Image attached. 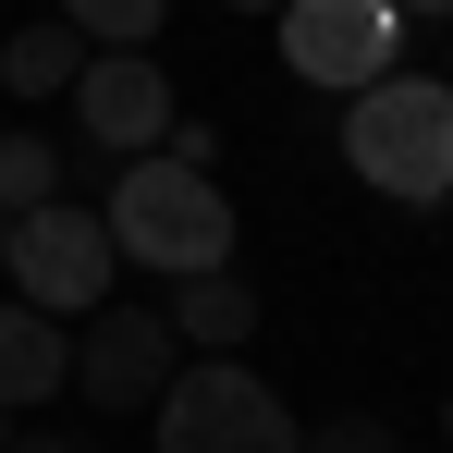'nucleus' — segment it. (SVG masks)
I'll return each mask as SVG.
<instances>
[{
    "mask_svg": "<svg viewBox=\"0 0 453 453\" xmlns=\"http://www.w3.org/2000/svg\"><path fill=\"white\" fill-rule=\"evenodd\" d=\"M98 233H111V257H135L159 282L233 270V196H221V172H184V159H123Z\"/></svg>",
    "mask_w": 453,
    "mask_h": 453,
    "instance_id": "f257e3e1",
    "label": "nucleus"
},
{
    "mask_svg": "<svg viewBox=\"0 0 453 453\" xmlns=\"http://www.w3.org/2000/svg\"><path fill=\"white\" fill-rule=\"evenodd\" d=\"M343 172L392 196V209H441L453 196V74H380L368 98H343Z\"/></svg>",
    "mask_w": 453,
    "mask_h": 453,
    "instance_id": "f03ea898",
    "label": "nucleus"
},
{
    "mask_svg": "<svg viewBox=\"0 0 453 453\" xmlns=\"http://www.w3.org/2000/svg\"><path fill=\"white\" fill-rule=\"evenodd\" d=\"M148 441L159 453H306V429H295V404L245 368V356H196V368H172V392L148 404Z\"/></svg>",
    "mask_w": 453,
    "mask_h": 453,
    "instance_id": "7ed1b4c3",
    "label": "nucleus"
},
{
    "mask_svg": "<svg viewBox=\"0 0 453 453\" xmlns=\"http://www.w3.org/2000/svg\"><path fill=\"white\" fill-rule=\"evenodd\" d=\"M0 270H12V306H37V319H62V331H86V319L111 306V282H123V257H111V233H98L86 196L25 209L12 245H0Z\"/></svg>",
    "mask_w": 453,
    "mask_h": 453,
    "instance_id": "20e7f679",
    "label": "nucleus"
},
{
    "mask_svg": "<svg viewBox=\"0 0 453 453\" xmlns=\"http://www.w3.org/2000/svg\"><path fill=\"white\" fill-rule=\"evenodd\" d=\"M282 62L319 98H368L380 74H404V12L392 0H295L282 12Z\"/></svg>",
    "mask_w": 453,
    "mask_h": 453,
    "instance_id": "39448f33",
    "label": "nucleus"
},
{
    "mask_svg": "<svg viewBox=\"0 0 453 453\" xmlns=\"http://www.w3.org/2000/svg\"><path fill=\"white\" fill-rule=\"evenodd\" d=\"M172 368H184V343L159 331V306H123V295H111L74 331V392H86V404H159Z\"/></svg>",
    "mask_w": 453,
    "mask_h": 453,
    "instance_id": "423d86ee",
    "label": "nucleus"
},
{
    "mask_svg": "<svg viewBox=\"0 0 453 453\" xmlns=\"http://www.w3.org/2000/svg\"><path fill=\"white\" fill-rule=\"evenodd\" d=\"M74 135L98 159H159V135H172V74H159V62H86Z\"/></svg>",
    "mask_w": 453,
    "mask_h": 453,
    "instance_id": "0eeeda50",
    "label": "nucleus"
},
{
    "mask_svg": "<svg viewBox=\"0 0 453 453\" xmlns=\"http://www.w3.org/2000/svg\"><path fill=\"white\" fill-rule=\"evenodd\" d=\"M50 392H74V331L0 295V417L12 404H50Z\"/></svg>",
    "mask_w": 453,
    "mask_h": 453,
    "instance_id": "6e6552de",
    "label": "nucleus"
},
{
    "mask_svg": "<svg viewBox=\"0 0 453 453\" xmlns=\"http://www.w3.org/2000/svg\"><path fill=\"white\" fill-rule=\"evenodd\" d=\"M159 331L196 343V356H245V343H257V282H245V270H209V282H184V295L159 306Z\"/></svg>",
    "mask_w": 453,
    "mask_h": 453,
    "instance_id": "1a4fd4ad",
    "label": "nucleus"
},
{
    "mask_svg": "<svg viewBox=\"0 0 453 453\" xmlns=\"http://www.w3.org/2000/svg\"><path fill=\"white\" fill-rule=\"evenodd\" d=\"M0 86H12V98H74L86 86V37L74 25H12V37H0Z\"/></svg>",
    "mask_w": 453,
    "mask_h": 453,
    "instance_id": "9d476101",
    "label": "nucleus"
},
{
    "mask_svg": "<svg viewBox=\"0 0 453 453\" xmlns=\"http://www.w3.org/2000/svg\"><path fill=\"white\" fill-rule=\"evenodd\" d=\"M50 196H62V148H50L37 123H0V221L50 209Z\"/></svg>",
    "mask_w": 453,
    "mask_h": 453,
    "instance_id": "9b49d317",
    "label": "nucleus"
},
{
    "mask_svg": "<svg viewBox=\"0 0 453 453\" xmlns=\"http://www.w3.org/2000/svg\"><path fill=\"white\" fill-rule=\"evenodd\" d=\"M306 453H404V441H392L380 417H319V429H306Z\"/></svg>",
    "mask_w": 453,
    "mask_h": 453,
    "instance_id": "f8f14e48",
    "label": "nucleus"
},
{
    "mask_svg": "<svg viewBox=\"0 0 453 453\" xmlns=\"http://www.w3.org/2000/svg\"><path fill=\"white\" fill-rule=\"evenodd\" d=\"M12 453H86V441H62V429H25V441H12Z\"/></svg>",
    "mask_w": 453,
    "mask_h": 453,
    "instance_id": "ddd939ff",
    "label": "nucleus"
},
{
    "mask_svg": "<svg viewBox=\"0 0 453 453\" xmlns=\"http://www.w3.org/2000/svg\"><path fill=\"white\" fill-rule=\"evenodd\" d=\"M441 441H453V392H441Z\"/></svg>",
    "mask_w": 453,
    "mask_h": 453,
    "instance_id": "4468645a",
    "label": "nucleus"
},
{
    "mask_svg": "<svg viewBox=\"0 0 453 453\" xmlns=\"http://www.w3.org/2000/svg\"><path fill=\"white\" fill-rule=\"evenodd\" d=\"M0 453H12V417H0Z\"/></svg>",
    "mask_w": 453,
    "mask_h": 453,
    "instance_id": "2eb2a0df",
    "label": "nucleus"
},
{
    "mask_svg": "<svg viewBox=\"0 0 453 453\" xmlns=\"http://www.w3.org/2000/svg\"><path fill=\"white\" fill-rule=\"evenodd\" d=\"M0 245H12V221H0Z\"/></svg>",
    "mask_w": 453,
    "mask_h": 453,
    "instance_id": "dca6fc26",
    "label": "nucleus"
}]
</instances>
